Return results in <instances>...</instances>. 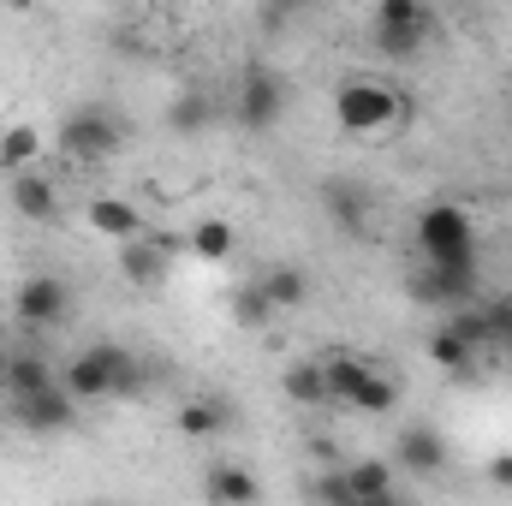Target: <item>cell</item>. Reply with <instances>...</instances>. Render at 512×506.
Listing matches in <instances>:
<instances>
[{"label":"cell","instance_id":"cell-2","mask_svg":"<svg viewBox=\"0 0 512 506\" xmlns=\"http://www.w3.org/2000/svg\"><path fill=\"white\" fill-rule=\"evenodd\" d=\"M334 120H340V131H352V137H376V131L405 126V120H411V102L393 96L387 84L352 78V84H340V96H334Z\"/></svg>","mask_w":512,"mask_h":506},{"label":"cell","instance_id":"cell-18","mask_svg":"<svg viewBox=\"0 0 512 506\" xmlns=\"http://www.w3.org/2000/svg\"><path fill=\"white\" fill-rule=\"evenodd\" d=\"M209 120H215V102H209L203 90H185V96L167 108V131H173V137H197V131H209Z\"/></svg>","mask_w":512,"mask_h":506},{"label":"cell","instance_id":"cell-27","mask_svg":"<svg viewBox=\"0 0 512 506\" xmlns=\"http://www.w3.org/2000/svg\"><path fill=\"white\" fill-rule=\"evenodd\" d=\"M268 316H274V304H268V292H262V286L233 292V322H239V328H262Z\"/></svg>","mask_w":512,"mask_h":506},{"label":"cell","instance_id":"cell-24","mask_svg":"<svg viewBox=\"0 0 512 506\" xmlns=\"http://www.w3.org/2000/svg\"><path fill=\"white\" fill-rule=\"evenodd\" d=\"M36 149H42L36 126H6V131H0V173L30 167V161H36Z\"/></svg>","mask_w":512,"mask_h":506},{"label":"cell","instance_id":"cell-5","mask_svg":"<svg viewBox=\"0 0 512 506\" xmlns=\"http://www.w3.org/2000/svg\"><path fill=\"white\" fill-rule=\"evenodd\" d=\"M429 30H435V18H429L423 0H382L376 6V48L387 60H417Z\"/></svg>","mask_w":512,"mask_h":506},{"label":"cell","instance_id":"cell-30","mask_svg":"<svg viewBox=\"0 0 512 506\" xmlns=\"http://www.w3.org/2000/svg\"><path fill=\"white\" fill-rule=\"evenodd\" d=\"M316 501H334V506H358V501H352V483H346V471H340V477H322V483H316Z\"/></svg>","mask_w":512,"mask_h":506},{"label":"cell","instance_id":"cell-6","mask_svg":"<svg viewBox=\"0 0 512 506\" xmlns=\"http://www.w3.org/2000/svg\"><path fill=\"white\" fill-rule=\"evenodd\" d=\"M12 310H18V322H24V328L48 334V328H60V322L72 316V286H66V280H54V274H30V280L18 286Z\"/></svg>","mask_w":512,"mask_h":506},{"label":"cell","instance_id":"cell-13","mask_svg":"<svg viewBox=\"0 0 512 506\" xmlns=\"http://www.w3.org/2000/svg\"><path fill=\"white\" fill-rule=\"evenodd\" d=\"M167 239H126V256H120V268H126V280L131 286H161L167 280Z\"/></svg>","mask_w":512,"mask_h":506},{"label":"cell","instance_id":"cell-12","mask_svg":"<svg viewBox=\"0 0 512 506\" xmlns=\"http://www.w3.org/2000/svg\"><path fill=\"white\" fill-rule=\"evenodd\" d=\"M393 459L405 465V471H417V477H435L441 465H447V441L435 435V429H399V441H393Z\"/></svg>","mask_w":512,"mask_h":506},{"label":"cell","instance_id":"cell-3","mask_svg":"<svg viewBox=\"0 0 512 506\" xmlns=\"http://www.w3.org/2000/svg\"><path fill=\"white\" fill-rule=\"evenodd\" d=\"M417 245H423V262L477 268V233H471V215L453 209V203H435V209L417 215Z\"/></svg>","mask_w":512,"mask_h":506},{"label":"cell","instance_id":"cell-28","mask_svg":"<svg viewBox=\"0 0 512 506\" xmlns=\"http://www.w3.org/2000/svg\"><path fill=\"white\" fill-rule=\"evenodd\" d=\"M483 322H489V346L495 352H512V298H495L483 310Z\"/></svg>","mask_w":512,"mask_h":506},{"label":"cell","instance_id":"cell-1","mask_svg":"<svg viewBox=\"0 0 512 506\" xmlns=\"http://www.w3.org/2000/svg\"><path fill=\"white\" fill-rule=\"evenodd\" d=\"M137 387H143V364L131 358L126 346H114V340L84 346L66 364V393L72 399H108V393H137Z\"/></svg>","mask_w":512,"mask_h":506},{"label":"cell","instance_id":"cell-17","mask_svg":"<svg viewBox=\"0 0 512 506\" xmlns=\"http://www.w3.org/2000/svg\"><path fill=\"white\" fill-rule=\"evenodd\" d=\"M346 483H352V501H358V506H387V501H393V471H387L382 459L352 465V471H346Z\"/></svg>","mask_w":512,"mask_h":506},{"label":"cell","instance_id":"cell-15","mask_svg":"<svg viewBox=\"0 0 512 506\" xmlns=\"http://www.w3.org/2000/svg\"><path fill=\"white\" fill-rule=\"evenodd\" d=\"M256 286L268 292V304H274V310H298V304L310 298V274H304L298 262H274Z\"/></svg>","mask_w":512,"mask_h":506},{"label":"cell","instance_id":"cell-26","mask_svg":"<svg viewBox=\"0 0 512 506\" xmlns=\"http://www.w3.org/2000/svg\"><path fill=\"white\" fill-rule=\"evenodd\" d=\"M370 364L364 358H322V376H328V399H340L346 405V393L358 387V376H364Z\"/></svg>","mask_w":512,"mask_h":506},{"label":"cell","instance_id":"cell-22","mask_svg":"<svg viewBox=\"0 0 512 506\" xmlns=\"http://www.w3.org/2000/svg\"><path fill=\"white\" fill-rule=\"evenodd\" d=\"M280 387H286L292 405H322V399H328V376H322V364H292V370L280 376Z\"/></svg>","mask_w":512,"mask_h":506},{"label":"cell","instance_id":"cell-10","mask_svg":"<svg viewBox=\"0 0 512 506\" xmlns=\"http://www.w3.org/2000/svg\"><path fill=\"white\" fill-rule=\"evenodd\" d=\"M6 197H12V209H18L24 221H36V227H48V221L60 215V197H54V185H48L42 173H30V167L6 173Z\"/></svg>","mask_w":512,"mask_h":506},{"label":"cell","instance_id":"cell-23","mask_svg":"<svg viewBox=\"0 0 512 506\" xmlns=\"http://www.w3.org/2000/svg\"><path fill=\"white\" fill-rule=\"evenodd\" d=\"M6 393H36V387H48L54 370H48V358H36V352H12V364H6Z\"/></svg>","mask_w":512,"mask_h":506},{"label":"cell","instance_id":"cell-11","mask_svg":"<svg viewBox=\"0 0 512 506\" xmlns=\"http://www.w3.org/2000/svg\"><path fill=\"white\" fill-rule=\"evenodd\" d=\"M322 209H328V221L340 233H364L370 227V191L352 185V179H328L322 185Z\"/></svg>","mask_w":512,"mask_h":506},{"label":"cell","instance_id":"cell-8","mask_svg":"<svg viewBox=\"0 0 512 506\" xmlns=\"http://www.w3.org/2000/svg\"><path fill=\"white\" fill-rule=\"evenodd\" d=\"M72 393H66V381H48V387H36V393H12V417L30 429V435H54V429H66L72 423Z\"/></svg>","mask_w":512,"mask_h":506},{"label":"cell","instance_id":"cell-16","mask_svg":"<svg viewBox=\"0 0 512 506\" xmlns=\"http://www.w3.org/2000/svg\"><path fill=\"white\" fill-rule=\"evenodd\" d=\"M429 358H435L447 376H471V370H477V340H465V334L447 322V328L429 340Z\"/></svg>","mask_w":512,"mask_h":506},{"label":"cell","instance_id":"cell-4","mask_svg":"<svg viewBox=\"0 0 512 506\" xmlns=\"http://www.w3.org/2000/svg\"><path fill=\"white\" fill-rule=\"evenodd\" d=\"M126 143V120L114 114V108H72L66 120H60V149L72 155V161H108L114 149Z\"/></svg>","mask_w":512,"mask_h":506},{"label":"cell","instance_id":"cell-29","mask_svg":"<svg viewBox=\"0 0 512 506\" xmlns=\"http://www.w3.org/2000/svg\"><path fill=\"white\" fill-rule=\"evenodd\" d=\"M298 12H310V0H268V6H262V24L280 30V24H292Z\"/></svg>","mask_w":512,"mask_h":506},{"label":"cell","instance_id":"cell-7","mask_svg":"<svg viewBox=\"0 0 512 506\" xmlns=\"http://www.w3.org/2000/svg\"><path fill=\"white\" fill-rule=\"evenodd\" d=\"M280 114H286V84H280V72L251 66V72H245V84H239V126L274 131V126H280Z\"/></svg>","mask_w":512,"mask_h":506},{"label":"cell","instance_id":"cell-14","mask_svg":"<svg viewBox=\"0 0 512 506\" xmlns=\"http://www.w3.org/2000/svg\"><path fill=\"white\" fill-rule=\"evenodd\" d=\"M90 233L126 245V239L143 233V215H137V203H126V197H96V203H90Z\"/></svg>","mask_w":512,"mask_h":506},{"label":"cell","instance_id":"cell-19","mask_svg":"<svg viewBox=\"0 0 512 506\" xmlns=\"http://www.w3.org/2000/svg\"><path fill=\"white\" fill-rule=\"evenodd\" d=\"M203 495H209V501H256L262 483H256L251 471H239V465H215V471L203 477Z\"/></svg>","mask_w":512,"mask_h":506},{"label":"cell","instance_id":"cell-31","mask_svg":"<svg viewBox=\"0 0 512 506\" xmlns=\"http://www.w3.org/2000/svg\"><path fill=\"white\" fill-rule=\"evenodd\" d=\"M489 477H495L501 489H512V453H507V459H495V465H489Z\"/></svg>","mask_w":512,"mask_h":506},{"label":"cell","instance_id":"cell-20","mask_svg":"<svg viewBox=\"0 0 512 506\" xmlns=\"http://www.w3.org/2000/svg\"><path fill=\"white\" fill-rule=\"evenodd\" d=\"M346 405H352V411H370V417H376V411H393V405H399V387H393L387 376H376V364H370V370L358 376V387L346 393Z\"/></svg>","mask_w":512,"mask_h":506},{"label":"cell","instance_id":"cell-21","mask_svg":"<svg viewBox=\"0 0 512 506\" xmlns=\"http://www.w3.org/2000/svg\"><path fill=\"white\" fill-rule=\"evenodd\" d=\"M179 429L197 435V441H203V435H221V429H227V399H185V405H179Z\"/></svg>","mask_w":512,"mask_h":506},{"label":"cell","instance_id":"cell-9","mask_svg":"<svg viewBox=\"0 0 512 506\" xmlns=\"http://www.w3.org/2000/svg\"><path fill=\"white\" fill-rule=\"evenodd\" d=\"M471 292H477V268H447V262H423L417 274H411V298H423V304H471Z\"/></svg>","mask_w":512,"mask_h":506},{"label":"cell","instance_id":"cell-25","mask_svg":"<svg viewBox=\"0 0 512 506\" xmlns=\"http://www.w3.org/2000/svg\"><path fill=\"white\" fill-rule=\"evenodd\" d=\"M191 251L203 256V262H227V256H233V227H227V221H203V227L191 233Z\"/></svg>","mask_w":512,"mask_h":506}]
</instances>
